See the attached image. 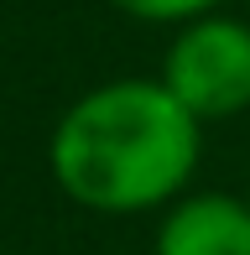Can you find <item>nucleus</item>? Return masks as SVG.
<instances>
[{
  "instance_id": "obj_3",
  "label": "nucleus",
  "mask_w": 250,
  "mask_h": 255,
  "mask_svg": "<svg viewBox=\"0 0 250 255\" xmlns=\"http://www.w3.org/2000/svg\"><path fill=\"white\" fill-rule=\"evenodd\" d=\"M156 255H250V203L230 193H193L156 229Z\"/></svg>"
},
{
  "instance_id": "obj_2",
  "label": "nucleus",
  "mask_w": 250,
  "mask_h": 255,
  "mask_svg": "<svg viewBox=\"0 0 250 255\" xmlns=\"http://www.w3.org/2000/svg\"><path fill=\"white\" fill-rule=\"evenodd\" d=\"M162 84L198 120H224L250 104V26L235 16H193L167 47Z\"/></svg>"
},
{
  "instance_id": "obj_1",
  "label": "nucleus",
  "mask_w": 250,
  "mask_h": 255,
  "mask_svg": "<svg viewBox=\"0 0 250 255\" xmlns=\"http://www.w3.org/2000/svg\"><path fill=\"white\" fill-rule=\"evenodd\" d=\"M198 115L162 78L89 89L52 130V177L94 214H141L193 177L203 151Z\"/></svg>"
},
{
  "instance_id": "obj_4",
  "label": "nucleus",
  "mask_w": 250,
  "mask_h": 255,
  "mask_svg": "<svg viewBox=\"0 0 250 255\" xmlns=\"http://www.w3.org/2000/svg\"><path fill=\"white\" fill-rule=\"evenodd\" d=\"M115 5L141 21H193V16H209L219 0H115Z\"/></svg>"
}]
</instances>
